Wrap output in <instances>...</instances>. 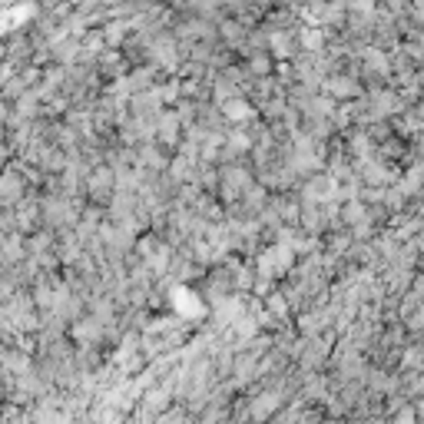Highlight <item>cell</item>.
Returning a JSON list of instances; mask_svg holds the SVG:
<instances>
[{
  "label": "cell",
  "instance_id": "obj_1",
  "mask_svg": "<svg viewBox=\"0 0 424 424\" xmlns=\"http://www.w3.org/2000/svg\"><path fill=\"white\" fill-rule=\"evenodd\" d=\"M225 116L245 120V116H252V110H249V103H242V100H229V103H225Z\"/></svg>",
  "mask_w": 424,
  "mask_h": 424
},
{
  "label": "cell",
  "instance_id": "obj_2",
  "mask_svg": "<svg viewBox=\"0 0 424 424\" xmlns=\"http://www.w3.org/2000/svg\"><path fill=\"white\" fill-rule=\"evenodd\" d=\"M305 47H322V34H318V30H309V34H305Z\"/></svg>",
  "mask_w": 424,
  "mask_h": 424
}]
</instances>
